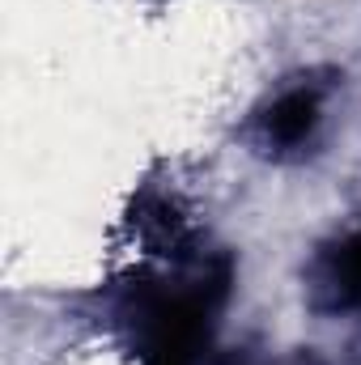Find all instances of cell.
I'll return each instance as SVG.
<instances>
[{"label":"cell","instance_id":"6da1fadb","mask_svg":"<svg viewBox=\"0 0 361 365\" xmlns=\"http://www.w3.org/2000/svg\"><path fill=\"white\" fill-rule=\"evenodd\" d=\"M230 289V268L217 264L213 272L191 280L187 289L175 293H149L136 302V340L145 365H195L208 331L213 314Z\"/></svg>","mask_w":361,"mask_h":365},{"label":"cell","instance_id":"7a4b0ae2","mask_svg":"<svg viewBox=\"0 0 361 365\" xmlns=\"http://www.w3.org/2000/svg\"><path fill=\"white\" fill-rule=\"evenodd\" d=\"M310 302L315 310H353L361 306V230L353 238L327 247L310 268Z\"/></svg>","mask_w":361,"mask_h":365},{"label":"cell","instance_id":"3957f363","mask_svg":"<svg viewBox=\"0 0 361 365\" xmlns=\"http://www.w3.org/2000/svg\"><path fill=\"white\" fill-rule=\"evenodd\" d=\"M319 119H323V98H319V90L293 86V90H285L260 115V145L268 153H293V149H302L315 136Z\"/></svg>","mask_w":361,"mask_h":365},{"label":"cell","instance_id":"277c9868","mask_svg":"<svg viewBox=\"0 0 361 365\" xmlns=\"http://www.w3.org/2000/svg\"><path fill=\"white\" fill-rule=\"evenodd\" d=\"M289 365H319L315 357H298V361H289Z\"/></svg>","mask_w":361,"mask_h":365}]
</instances>
